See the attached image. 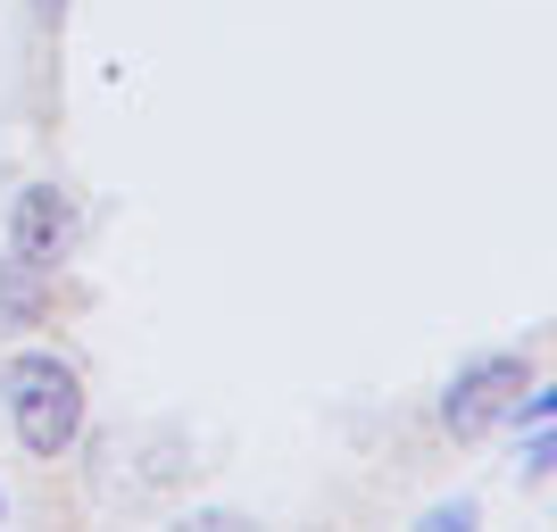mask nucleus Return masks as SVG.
<instances>
[{
    "label": "nucleus",
    "instance_id": "obj_1",
    "mask_svg": "<svg viewBox=\"0 0 557 532\" xmlns=\"http://www.w3.org/2000/svg\"><path fill=\"white\" fill-rule=\"evenodd\" d=\"M0 408H9V424L34 458H67L75 433H84V374L59 349H17L0 367Z\"/></svg>",
    "mask_w": 557,
    "mask_h": 532
},
{
    "label": "nucleus",
    "instance_id": "obj_3",
    "mask_svg": "<svg viewBox=\"0 0 557 532\" xmlns=\"http://www.w3.org/2000/svg\"><path fill=\"white\" fill-rule=\"evenodd\" d=\"M67 242H75L67 191H59V184H25L17 209H9V258H17V267H34V275H59Z\"/></svg>",
    "mask_w": 557,
    "mask_h": 532
},
{
    "label": "nucleus",
    "instance_id": "obj_5",
    "mask_svg": "<svg viewBox=\"0 0 557 532\" xmlns=\"http://www.w3.org/2000/svg\"><path fill=\"white\" fill-rule=\"evenodd\" d=\"M533 424V441H524V474L533 483H549V458H557V433H549V417H524Z\"/></svg>",
    "mask_w": 557,
    "mask_h": 532
},
{
    "label": "nucleus",
    "instance_id": "obj_4",
    "mask_svg": "<svg viewBox=\"0 0 557 532\" xmlns=\"http://www.w3.org/2000/svg\"><path fill=\"white\" fill-rule=\"evenodd\" d=\"M42 283L50 275H34V267H17V258H0V317L34 324V317H42Z\"/></svg>",
    "mask_w": 557,
    "mask_h": 532
},
{
    "label": "nucleus",
    "instance_id": "obj_2",
    "mask_svg": "<svg viewBox=\"0 0 557 532\" xmlns=\"http://www.w3.org/2000/svg\"><path fill=\"white\" fill-rule=\"evenodd\" d=\"M533 392V367L516 358V349H483V358H466L458 374H449L442 392V424L449 441H483L499 417H516V399Z\"/></svg>",
    "mask_w": 557,
    "mask_h": 532
},
{
    "label": "nucleus",
    "instance_id": "obj_6",
    "mask_svg": "<svg viewBox=\"0 0 557 532\" xmlns=\"http://www.w3.org/2000/svg\"><path fill=\"white\" fill-rule=\"evenodd\" d=\"M466 524H474V499H442V508H424L417 532H466Z\"/></svg>",
    "mask_w": 557,
    "mask_h": 532
},
{
    "label": "nucleus",
    "instance_id": "obj_7",
    "mask_svg": "<svg viewBox=\"0 0 557 532\" xmlns=\"http://www.w3.org/2000/svg\"><path fill=\"white\" fill-rule=\"evenodd\" d=\"M25 17H34V25H59V17H67V0H25Z\"/></svg>",
    "mask_w": 557,
    "mask_h": 532
},
{
    "label": "nucleus",
    "instance_id": "obj_8",
    "mask_svg": "<svg viewBox=\"0 0 557 532\" xmlns=\"http://www.w3.org/2000/svg\"><path fill=\"white\" fill-rule=\"evenodd\" d=\"M0 516H9V499H0Z\"/></svg>",
    "mask_w": 557,
    "mask_h": 532
}]
</instances>
